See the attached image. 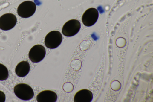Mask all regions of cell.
Returning <instances> with one entry per match:
<instances>
[{
	"instance_id": "obj_3",
	"label": "cell",
	"mask_w": 153,
	"mask_h": 102,
	"mask_svg": "<svg viewBox=\"0 0 153 102\" xmlns=\"http://www.w3.org/2000/svg\"><path fill=\"white\" fill-rule=\"evenodd\" d=\"M62 37L61 33L57 31H53L46 35L45 39V46L50 49H54L61 44Z\"/></svg>"
},
{
	"instance_id": "obj_12",
	"label": "cell",
	"mask_w": 153,
	"mask_h": 102,
	"mask_svg": "<svg viewBox=\"0 0 153 102\" xmlns=\"http://www.w3.org/2000/svg\"><path fill=\"white\" fill-rule=\"evenodd\" d=\"M6 99L5 94L2 91H0V102H4Z\"/></svg>"
},
{
	"instance_id": "obj_4",
	"label": "cell",
	"mask_w": 153,
	"mask_h": 102,
	"mask_svg": "<svg viewBox=\"0 0 153 102\" xmlns=\"http://www.w3.org/2000/svg\"><path fill=\"white\" fill-rule=\"evenodd\" d=\"M81 24L76 19L70 20L66 22L63 26L62 32L66 36L71 37L77 34L80 30Z\"/></svg>"
},
{
	"instance_id": "obj_10",
	"label": "cell",
	"mask_w": 153,
	"mask_h": 102,
	"mask_svg": "<svg viewBox=\"0 0 153 102\" xmlns=\"http://www.w3.org/2000/svg\"><path fill=\"white\" fill-rule=\"evenodd\" d=\"M30 69V66L29 63L26 61H23L17 65L15 71L18 76L23 77L28 74Z\"/></svg>"
},
{
	"instance_id": "obj_8",
	"label": "cell",
	"mask_w": 153,
	"mask_h": 102,
	"mask_svg": "<svg viewBox=\"0 0 153 102\" xmlns=\"http://www.w3.org/2000/svg\"><path fill=\"white\" fill-rule=\"evenodd\" d=\"M38 102H55L57 99V96L54 92L50 90L43 91L39 93L36 97Z\"/></svg>"
},
{
	"instance_id": "obj_6",
	"label": "cell",
	"mask_w": 153,
	"mask_h": 102,
	"mask_svg": "<svg viewBox=\"0 0 153 102\" xmlns=\"http://www.w3.org/2000/svg\"><path fill=\"white\" fill-rule=\"evenodd\" d=\"M17 21V18L13 14H4L0 17V28L4 31L10 30L15 26Z\"/></svg>"
},
{
	"instance_id": "obj_1",
	"label": "cell",
	"mask_w": 153,
	"mask_h": 102,
	"mask_svg": "<svg viewBox=\"0 0 153 102\" xmlns=\"http://www.w3.org/2000/svg\"><path fill=\"white\" fill-rule=\"evenodd\" d=\"M14 92L17 97L24 101L31 99L34 95L32 88L25 83H19L16 85L14 88Z\"/></svg>"
},
{
	"instance_id": "obj_5",
	"label": "cell",
	"mask_w": 153,
	"mask_h": 102,
	"mask_svg": "<svg viewBox=\"0 0 153 102\" xmlns=\"http://www.w3.org/2000/svg\"><path fill=\"white\" fill-rule=\"evenodd\" d=\"M46 53L45 49L43 46L40 45H36L31 48L28 56L32 62L37 63L40 62L44 58Z\"/></svg>"
},
{
	"instance_id": "obj_2",
	"label": "cell",
	"mask_w": 153,
	"mask_h": 102,
	"mask_svg": "<svg viewBox=\"0 0 153 102\" xmlns=\"http://www.w3.org/2000/svg\"><path fill=\"white\" fill-rule=\"evenodd\" d=\"M36 5L33 2L26 1L21 3L18 6L17 12L19 16L23 18L32 16L35 12Z\"/></svg>"
},
{
	"instance_id": "obj_11",
	"label": "cell",
	"mask_w": 153,
	"mask_h": 102,
	"mask_svg": "<svg viewBox=\"0 0 153 102\" xmlns=\"http://www.w3.org/2000/svg\"><path fill=\"white\" fill-rule=\"evenodd\" d=\"M9 72L7 68L4 65L0 63V80H7Z\"/></svg>"
},
{
	"instance_id": "obj_9",
	"label": "cell",
	"mask_w": 153,
	"mask_h": 102,
	"mask_svg": "<svg viewBox=\"0 0 153 102\" xmlns=\"http://www.w3.org/2000/svg\"><path fill=\"white\" fill-rule=\"evenodd\" d=\"M93 98V94L91 91L87 89H82L76 93L74 100L75 102H90Z\"/></svg>"
},
{
	"instance_id": "obj_7",
	"label": "cell",
	"mask_w": 153,
	"mask_h": 102,
	"mask_svg": "<svg viewBox=\"0 0 153 102\" xmlns=\"http://www.w3.org/2000/svg\"><path fill=\"white\" fill-rule=\"evenodd\" d=\"M98 16V10L95 8H90L84 13L82 16V21L85 25L91 26L96 22Z\"/></svg>"
}]
</instances>
